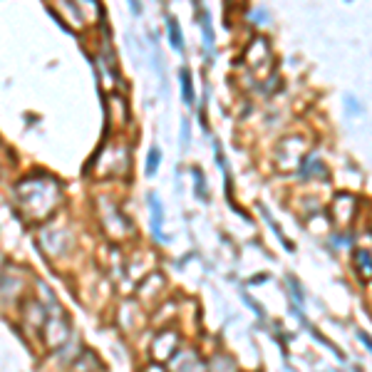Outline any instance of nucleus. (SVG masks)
<instances>
[{"instance_id": "1", "label": "nucleus", "mask_w": 372, "mask_h": 372, "mask_svg": "<svg viewBox=\"0 0 372 372\" xmlns=\"http://www.w3.org/2000/svg\"><path fill=\"white\" fill-rule=\"evenodd\" d=\"M15 194L22 214L30 221H45L47 216H52V211L62 201L60 184L47 174H33V177L22 179L15 186Z\"/></svg>"}, {"instance_id": "2", "label": "nucleus", "mask_w": 372, "mask_h": 372, "mask_svg": "<svg viewBox=\"0 0 372 372\" xmlns=\"http://www.w3.org/2000/svg\"><path fill=\"white\" fill-rule=\"evenodd\" d=\"M45 335H47V343L50 345H60L67 340L70 335V325H67V318L60 313V308L52 306L50 315H45Z\"/></svg>"}, {"instance_id": "3", "label": "nucleus", "mask_w": 372, "mask_h": 372, "mask_svg": "<svg viewBox=\"0 0 372 372\" xmlns=\"http://www.w3.org/2000/svg\"><path fill=\"white\" fill-rule=\"evenodd\" d=\"M179 348L177 333H164L154 340V357L156 360H169L174 355V350Z\"/></svg>"}, {"instance_id": "4", "label": "nucleus", "mask_w": 372, "mask_h": 372, "mask_svg": "<svg viewBox=\"0 0 372 372\" xmlns=\"http://www.w3.org/2000/svg\"><path fill=\"white\" fill-rule=\"evenodd\" d=\"M149 209H151V231H154V236L161 241L164 239V236H161V218H164V209H161L156 194H149Z\"/></svg>"}, {"instance_id": "5", "label": "nucleus", "mask_w": 372, "mask_h": 372, "mask_svg": "<svg viewBox=\"0 0 372 372\" xmlns=\"http://www.w3.org/2000/svg\"><path fill=\"white\" fill-rule=\"evenodd\" d=\"M184 362H177V372H206L204 362L194 355V352H184Z\"/></svg>"}, {"instance_id": "6", "label": "nucleus", "mask_w": 372, "mask_h": 372, "mask_svg": "<svg viewBox=\"0 0 372 372\" xmlns=\"http://www.w3.org/2000/svg\"><path fill=\"white\" fill-rule=\"evenodd\" d=\"M179 80H181V97H184V105L191 107L194 105V84H191V73L184 67L181 73H179Z\"/></svg>"}, {"instance_id": "7", "label": "nucleus", "mask_w": 372, "mask_h": 372, "mask_svg": "<svg viewBox=\"0 0 372 372\" xmlns=\"http://www.w3.org/2000/svg\"><path fill=\"white\" fill-rule=\"evenodd\" d=\"M201 30H204L206 52H214V28H211V20H209V13H204V17H201Z\"/></svg>"}, {"instance_id": "8", "label": "nucleus", "mask_w": 372, "mask_h": 372, "mask_svg": "<svg viewBox=\"0 0 372 372\" xmlns=\"http://www.w3.org/2000/svg\"><path fill=\"white\" fill-rule=\"evenodd\" d=\"M169 40H172V47H174V50H181V47H184L181 30H179V22L174 20V17H169Z\"/></svg>"}, {"instance_id": "9", "label": "nucleus", "mask_w": 372, "mask_h": 372, "mask_svg": "<svg viewBox=\"0 0 372 372\" xmlns=\"http://www.w3.org/2000/svg\"><path fill=\"white\" fill-rule=\"evenodd\" d=\"M159 161H161L159 147H151L149 156H147V174H149V177H154V174H156V169H159Z\"/></svg>"}, {"instance_id": "10", "label": "nucleus", "mask_w": 372, "mask_h": 372, "mask_svg": "<svg viewBox=\"0 0 372 372\" xmlns=\"http://www.w3.org/2000/svg\"><path fill=\"white\" fill-rule=\"evenodd\" d=\"M355 258H357V266L365 268V278H370V253L367 251H357Z\"/></svg>"}, {"instance_id": "11", "label": "nucleus", "mask_w": 372, "mask_h": 372, "mask_svg": "<svg viewBox=\"0 0 372 372\" xmlns=\"http://www.w3.org/2000/svg\"><path fill=\"white\" fill-rule=\"evenodd\" d=\"M181 147L186 149L189 147V122L184 119V124H181Z\"/></svg>"}, {"instance_id": "12", "label": "nucleus", "mask_w": 372, "mask_h": 372, "mask_svg": "<svg viewBox=\"0 0 372 372\" xmlns=\"http://www.w3.org/2000/svg\"><path fill=\"white\" fill-rule=\"evenodd\" d=\"M147 372H164V370H161L159 365H149V367H147Z\"/></svg>"}]
</instances>
